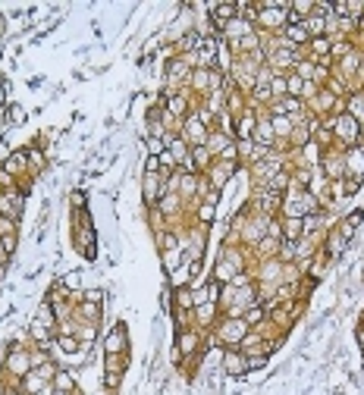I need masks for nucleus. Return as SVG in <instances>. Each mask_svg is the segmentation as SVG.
<instances>
[{
    "label": "nucleus",
    "mask_w": 364,
    "mask_h": 395,
    "mask_svg": "<svg viewBox=\"0 0 364 395\" xmlns=\"http://www.w3.org/2000/svg\"><path fill=\"white\" fill-rule=\"evenodd\" d=\"M208 13H210V22L217 26V32H220L226 22H233L239 16V3H208Z\"/></svg>",
    "instance_id": "4468645a"
},
{
    "label": "nucleus",
    "mask_w": 364,
    "mask_h": 395,
    "mask_svg": "<svg viewBox=\"0 0 364 395\" xmlns=\"http://www.w3.org/2000/svg\"><path fill=\"white\" fill-rule=\"evenodd\" d=\"M283 41H289L292 48H308V32H304L302 22H289V26L283 28Z\"/></svg>",
    "instance_id": "dca6fc26"
},
{
    "label": "nucleus",
    "mask_w": 364,
    "mask_h": 395,
    "mask_svg": "<svg viewBox=\"0 0 364 395\" xmlns=\"http://www.w3.org/2000/svg\"><path fill=\"white\" fill-rule=\"evenodd\" d=\"M0 358H3V342H0Z\"/></svg>",
    "instance_id": "b1692460"
},
{
    "label": "nucleus",
    "mask_w": 364,
    "mask_h": 395,
    "mask_svg": "<svg viewBox=\"0 0 364 395\" xmlns=\"http://www.w3.org/2000/svg\"><path fill=\"white\" fill-rule=\"evenodd\" d=\"M132 354H104V392H120Z\"/></svg>",
    "instance_id": "423d86ee"
},
{
    "label": "nucleus",
    "mask_w": 364,
    "mask_h": 395,
    "mask_svg": "<svg viewBox=\"0 0 364 395\" xmlns=\"http://www.w3.org/2000/svg\"><path fill=\"white\" fill-rule=\"evenodd\" d=\"M286 26H289V3H277V0L257 3V16H255L257 35H283Z\"/></svg>",
    "instance_id": "20e7f679"
},
{
    "label": "nucleus",
    "mask_w": 364,
    "mask_h": 395,
    "mask_svg": "<svg viewBox=\"0 0 364 395\" xmlns=\"http://www.w3.org/2000/svg\"><path fill=\"white\" fill-rule=\"evenodd\" d=\"M163 191H167V173L142 170V204H145V211H148V207H157Z\"/></svg>",
    "instance_id": "0eeeda50"
},
{
    "label": "nucleus",
    "mask_w": 364,
    "mask_h": 395,
    "mask_svg": "<svg viewBox=\"0 0 364 395\" xmlns=\"http://www.w3.org/2000/svg\"><path fill=\"white\" fill-rule=\"evenodd\" d=\"M317 170H320V176H324L327 182H343L345 179V151L339 148V144L320 151V164H317Z\"/></svg>",
    "instance_id": "39448f33"
},
{
    "label": "nucleus",
    "mask_w": 364,
    "mask_h": 395,
    "mask_svg": "<svg viewBox=\"0 0 364 395\" xmlns=\"http://www.w3.org/2000/svg\"><path fill=\"white\" fill-rule=\"evenodd\" d=\"M270 95H273V101H283L286 97V75H273V79H270Z\"/></svg>",
    "instance_id": "4be33fe9"
},
{
    "label": "nucleus",
    "mask_w": 364,
    "mask_h": 395,
    "mask_svg": "<svg viewBox=\"0 0 364 395\" xmlns=\"http://www.w3.org/2000/svg\"><path fill=\"white\" fill-rule=\"evenodd\" d=\"M10 123H13V126L26 123V110H22V107H16V104H13V107H10Z\"/></svg>",
    "instance_id": "5701e85b"
},
{
    "label": "nucleus",
    "mask_w": 364,
    "mask_h": 395,
    "mask_svg": "<svg viewBox=\"0 0 364 395\" xmlns=\"http://www.w3.org/2000/svg\"><path fill=\"white\" fill-rule=\"evenodd\" d=\"M239 170H242L239 164H230V160H214V164H210V170L204 173V182H208L214 191H220V195H223V189H226V185L236 179Z\"/></svg>",
    "instance_id": "1a4fd4ad"
},
{
    "label": "nucleus",
    "mask_w": 364,
    "mask_h": 395,
    "mask_svg": "<svg viewBox=\"0 0 364 395\" xmlns=\"http://www.w3.org/2000/svg\"><path fill=\"white\" fill-rule=\"evenodd\" d=\"M223 374L226 376H248L251 374L248 354H242L239 348H226V351H223Z\"/></svg>",
    "instance_id": "9d476101"
},
{
    "label": "nucleus",
    "mask_w": 364,
    "mask_h": 395,
    "mask_svg": "<svg viewBox=\"0 0 364 395\" xmlns=\"http://www.w3.org/2000/svg\"><path fill=\"white\" fill-rule=\"evenodd\" d=\"M248 323L242 320V317H226V314H220L214 323V329L208 333V345H217L220 351H226V348H239L242 345V339L248 336Z\"/></svg>",
    "instance_id": "f03ea898"
},
{
    "label": "nucleus",
    "mask_w": 364,
    "mask_h": 395,
    "mask_svg": "<svg viewBox=\"0 0 364 395\" xmlns=\"http://www.w3.org/2000/svg\"><path fill=\"white\" fill-rule=\"evenodd\" d=\"M54 389H63V392H79V383H75V376L69 374L66 367H60V370H57V376H54Z\"/></svg>",
    "instance_id": "aec40b11"
},
{
    "label": "nucleus",
    "mask_w": 364,
    "mask_h": 395,
    "mask_svg": "<svg viewBox=\"0 0 364 395\" xmlns=\"http://www.w3.org/2000/svg\"><path fill=\"white\" fill-rule=\"evenodd\" d=\"M345 179H358V182H364V144L345 151Z\"/></svg>",
    "instance_id": "ddd939ff"
},
{
    "label": "nucleus",
    "mask_w": 364,
    "mask_h": 395,
    "mask_svg": "<svg viewBox=\"0 0 364 395\" xmlns=\"http://www.w3.org/2000/svg\"><path fill=\"white\" fill-rule=\"evenodd\" d=\"M233 142H236V138H233V135H230V132H220V129H210V135H208V144H204V148H208V151H210V154H214V160H217V157H220V154H223V151L230 148V144H233Z\"/></svg>",
    "instance_id": "2eb2a0df"
},
{
    "label": "nucleus",
    "mask_w": 364,
    "mask_h": 395,
    "mask_svg": "<svg viewBox=\"0 0 364 395\" xmlns=\"http://www.w3.org/2000/svg\"><path fill=\"white\" fill-rule=\"evenodd\" d=\"M280 223H283V242H298V239H304V220H295V217L283 220V217H280Z\"/></svg>",
    "instance_id": "a211bd4d"
},
{
    "label": "nucleus",
    "mask_w": 364,
    "mask_h": 395,
    "mask_svg": "<svg viewBox=\"0 0 364 395\" xmlns=\"http://www.w3.org/2000/svg\"><path fill=\"white\" fill-rule=\"evenodd\" d=\"M242 320H245V323H248V327H251V329H255V327H261V323H264V320H267V307H264V305H261V301H255V305H251V307H245V314H242Z\"/></svg>",
    "instance_id": "6ab92c4d"
},
{
    "label": "nucleus",
    "mask_w": 364,
    "mask_h": 395,
    "mask_svg": "<svg viewBox=\"0 0 364 395\" xmlns=\"http://www.w3.org/2000/svg\"><path fill=\"white\" fill-rule=\"evenodd\" d=\"M324 126L333 132V142H336L343 151L364 144V126L358 123V119L349 113V110H343V113H336V116H330V119H324Z\"/></svg>",
    "instance_id": "7ed1b4c3"
},
{
    "label": "nucleus",
    "mask_w": 364,
    "mask_h": 395,
    "mask_svg": "<svg viewBox=\"0 0 364 395\" xmlns=\"http://www.w3.org/2000/svg\"><path fill=\"white\" fill-rule=\"evenodd\" d=\"M304 79H298L295 73H289L286 75V97H298V101H302V95H304Z\"/></svg>",
    "instance_id": "412c9836"
},
{
    "label": "nucleus",
    "mask_w": 364,
    "mask_h": 395,
    "mask_svg": "<svg viewBox=\"0 0 364 395\" xmlns=\"http://www.w3.org/2000/svg\"><path fill=\"white\" fill-rule=\"evenodd\" d=\"M101 351L104 354H132V345H129V327L122 320H116L113 327L101 336Z\"/></svg>",
    "instance_id": "6e6552de"
},
{
    "label": "nucleus",
    "mask_w": 364,
    "mask_h": 395,
    "mask_svg": "<svg viewBox=\"0 0 364 395\" xmlns=\"http://www.w3.org/2000/svg\"><path fill=\"white\" fill-rule=\"evenodd\" d=\"M161 264H163V273L173 276L182 264H185V251L182 248H170V251H161Z\"/></svg>",
    "instance_id": "f3484780"
},
{
    "label": "nucleus",
    "mask_w": 364,
    "mask_h": 395,
    "mask_svg": "<svg viewBox=\"0 0 364 395\" xmlns=\"http://www.w3.org/2000/svg\"><path fill=\"white\" fill-rule=\"evenodd\" d=\"M255 32V26H251L248 19H242V16H236L233 22H226V26L220 28V41L226 44V48H233V44H239L245 38V35Z\"/></svg>",
    "instance_id": "9b49d317"
},
{
    "label": "nucleus",
    "mask_w": 364,
    "mask_h": 395,
    "mask_svg": "<svg viewBox=\"0 0 364 395\" xmlns=\"http://www.w3.org/2000/svg\"><path fill=\"white\" fill-rule=\"evenodd\" d=\"M217 317H220V307L214 305V301H208V305H195L192 307V327L201 329V333H210L217 323Z\"/></svg>",
    "instance_id": "f8f14e48"
},
{
    "label": "nucleus",
    "mask_w": 364,
    "mask_h": 395,
    "mask_svg": "<svg viewBox=\"0 0 364 395\" xmlns=\"http://www.w3.org/2000/svg\"><path fill=\"white\" fill-rule=\"evenodd\" d=\"M69 226H73V245L85 260L98 258V232L91 226V213L88 207H73L69 211Z\"/></svg>",
    "instance_id": "f257e3e1"
}]
</instances>
